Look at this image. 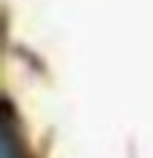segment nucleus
Listing matches in <instances>:
<instances>
[{
    "instance_id": "nucleus-1",
    "label": "nucleus",
    "mask_w": 153,
    "mask_h": 158,
    "mask_svg": "<svg viewBox=\"0 0 153 158\" xmlns=\"http://www.w3.org/2000/svg\"><path fill=\"white\" fill-rule=\"evenodd\" d=\"M14 153H16V145H14V137H11V131L6 129V134H3V158H16Z\"/></svg>"
}]
</instances>
